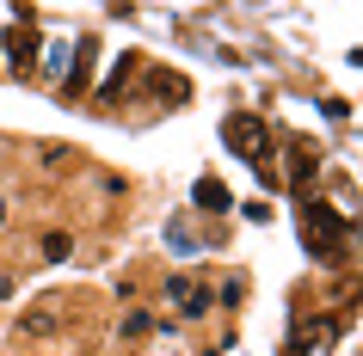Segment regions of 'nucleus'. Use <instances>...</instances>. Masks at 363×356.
<instances>
[{
    "label": "nucleus",
    "mask_w": 363,
    "mask_h": 356,
    "mask_svg": "<svg viewBox=\"0 0 363 356\" xmlns=\"http://www.w3.org/2000/svg\"><path fill=\"white\" fill-rule=\"evenodd\" d=\"M302 234H308V246H314L326 264H345V234H339V222H333L326 203H314V197L302 203Z\"/></svg>",
    "instance_id": "obj_1"
},
{
    "label": "nucleus",
    "mask_w": 363,
    "mask_h": 356,
    "mask_svg": "<svg viewBox=\"0 0 363 356\" xmlns=\"http://www.w3.org/2000/svg\"><path fill=\"white\" fill-rule=\"evenodd\" d=\"M222 142H228L240 160H259V154H271V148H265V142H271V123H265L259 111H234L228 123H222Z\"/></svg>",
    "instance_id": "obj_2"
},
{
    "label": "nucleus",
    "mask_w": 363,
    "mask_h": 356,
    "mask_svg": "<svg viewBox=\"0 0 363 356\" xmlns=\"http://www.w3.org/2000/svg\"><path fill=\"white\" fill-rule=\"evenodd\" d=\"M142 68H148V56H142V50H123V56H117V68H111V80H105V86L93 93V105H99V111H111L117 98L130 93V80L142 74Z\"/></svg>",
    "instance_id": "obj_3"
},
{
    "label": "nucleus",
    "mask_w": 363,
    "mask_h": 356,
    "mask_svg": "<svg viewBox=\"0 0 363 356\" xmlns=\"http://www.w3.org/2000/svg\"><path fill=\"white\" fill-rule=\"evenodd\" d=\"M167 307H179L185 319L210 314V282L203 277H167Z\"/></svg>",
    "instance_id": "obj_4"
},
{
    "label": "nucleus",
    "mask_w": 363,
    "mask_h": 356,
    "mask_svg": "<svg viewBox=\"0 0 363 356\" xmlns=\"http://www.w3.org/2000/svg\"><path fill=\"white\" fill-rule=\"evenodd\" d=\"M50 332H62V301L56 295L38 301L31 314H19V338H50Z\"/></svg>",
    "instance_id": "obj_5"
},
{
    "label": "nucleus",
    "mask_w": 363,
    "mask_h": 356,
    "mask_svg": "<svg viewBox=\"0 0 363 356\" xmlns=\"http://www.w3.org/2000/svg\"><path fill=\"white\" fill-rule=\"evenodd\" d=\"M6 62H13L19 74H31V62H38V31H31V19H19L6 31Z\"/></svg>",
    "instance_id": "obj_6"
},
{
    "label": "nucleus",
    "mask_w": 363,
    "mask_h": 356,
    "mask_svg": "<svg viewBox=\"0 0 363 356\" xmlns=\"http://www.w3.org/2000/svg\"><path fill=\"white\" fill-rule=\"evenodd\" d=\"M326 338H333V326L314 319V314H302V319H296V332H289V344H284V356H308L314 344H326Z\"/></svg>",
    "instance_id": "obj_7"
},
{
    "label": "nucleus",
    "mask_w": 363,
    "mask_h": 356,
    "mask_svg": "<svg viewBox=\"0 0 363 356\" xmlns=\"http://www.w3.org/2000/svg\"><path fill=\"white\" fill-rule=\"evenodd\" d=\"M320 172V160H314V148L308 142H289V185L296 190H308V178Z\"/></svg>",
    "instance_id": "obj_8"
},
{
    "label": "nucleus",
    "mask_w": 363,
    "mask_h": 356,
    "mask_svg": "<svg viewBox=\"0 0 363 356\" xmlns=\"http://www.w3.org/2000/svg\"><path fill=\"white\" fill-rule=\"evenodd\" d=\"M185 93H191L185 74H167V68H154V74H148V98H160V105H179Z\"/></svg>",
    "instance_id": "obj_9"
},
{
    "label": "nucleus",
    "mask_w": 363,
    "mask_h": 356,
    "mask_svg": "<svg viewBox=\"0 0 363 356\" xmlns=\"http://www.w3.org/2000/svg\"><path fill=\"white\" fill-rule=\"evenodd\" d=\"M197 203L210 209V215H222V209H234V197H228V185H216V178H203V185H197Z\"/></svg>",
    "instance_id": "obj_10"
},
{
    "label": "nucleus",
    "mask_w": 363,
    "mask_h": 356,
    "mask_svg": "<svg viewBox=\"0 0 363 356\" xmlns=\"http://www.w3.org/2000/svg\"><path fill=\"white\" fill-rule=\"evenodd\" d=\"M43 258H68V234H50L43 240Z\"/></svg>",
    "instance_id": "obj_11"
},
{
    "label": "nucleus",
    "mask_w": 363,
    "mask_h": 356,
    "mask_svg": "<svg viewBox=\"0 0 363 356\" xmlns=\"http://www.w3.org/2000/svg\"><path fill=\"white\" fill-rule=\"evenodd\" d=\"M6 295H13V282H6V277H0V301H6Z\"/></svg>",
    "instance_id": "obj_12"
}]
</instances>
